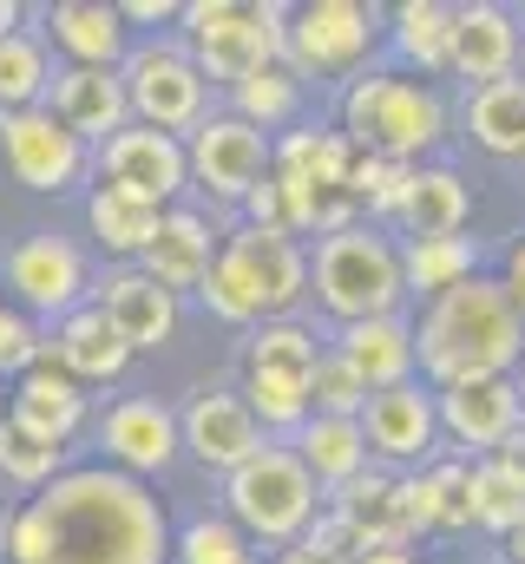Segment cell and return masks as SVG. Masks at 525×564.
Here are the masks:
<instances>
[{
	"mask_svg": "<svg viewBox=\"0 0 525 564\" xmlns=\"http://www.w3.org/2000/svg\"><path fill=\"white\" fill-rule=\"evenodd\" d=\"M362 408H368V381L335 348H322V361L309 375V414H322V421H362Z\"/></svg>",
	"mask_w": 525,
	"mask_h": 564,
	"instance_id": "41",
	"label": "cell"
},
{
	"mask_svg": "<svg viewBox=\"0 0 525 564\" xmlns=\"http://www.w3.org/2000/svg\"><path fill=\"white\" fill-rule=\"evenodd\" d=\"M93 308L119 328V341H126L131 355L164 348V341L178 335V315H184V302H178L171 289H158V282L138 270V263L113 270L106 282H93Z\"/></svg>",
	"mask_w": 525,
	"mask_h": 564,
	"instance_id": "19",
	"label": "cell"
},
{
	"mask_svg": "<svg viewBox=\"0 0 525 564\" xmlns=\"http://www.w3.org/2000/svg\"><path fill=\"white\" fill-rule=\"evenodd\" d=\"M467 217H473L467 177L447 171V164H414V191H407L400 230H407V237H460Z\"/></svg>",
	"mask_w": 525,
	"mask_h": 564,
	"instance_id": "30",
	"label": "cell"
},
{
	"mask_svg": "<svg viewBox=\"0 0 525 564\" xmlns=\"http://www.w3.org/2000/svg\"><path fill=\"white\" fill-rule=\"evenodd\" d=\"M322 499H329V512H335V519H349V525L362 532V545H368V552L414 545V539H407V525H400V473L368 466V473H355L349 486H335V492H322Z\"/></svg>",
	"mask_w": 525,
	"mask_h": 564,
	"instance_id": "27",
	"label": "cell"
},
{
	"mask_svg": "<svg viewBox=\"0 0 525 564\" xmlns=\"http://www.w3.org/2000/svg\"><path fill=\"white\" fill-rule=\"evenodd\" d=\"M40 40L66 53V66H106V73H119L131 53L119 0H53L40 13Z\"/></svg>",
	"mask_w": 525,
	"mask_h": 564,
	"instance_id": "22",
	"label": "cell"
},
{
	"mask_svg": "<svg viewBox=\"0 0 525 564\" xmlns=\"http://www.w3.org/2000/svg\"><path fill=\"white\" fill-rule=\"evenodd\" d=\"M302 552H309V558H322V564H362V558H368L362 532H355L349 519H335L329 506H322V512H315V525L302 532Z\"/></svg>",
	"mask_w": 525,
	"mask_h": 564,
	"instance_id": "42",
	"label": "cell"
},
{
	"mask_svg": "<svg viewBox=\"0 0 525 564\" xmlns=\"http://www.w3.org/2000/svg\"><path fill=\"white\" fill-rule=\"evenodd\" d=\"M315 512H322V486L309 479L289 440H262V453H250L237 473H224V519L250 545H269V552L302 545Z\"/></svg>",
	"mask_w": 525,
	"mask_h": 564,
	"instance_id": "5",
	"label": "cell"
},
{
	"mask_svg": "<svg viewBox=\"0 0 525 564\" xmlns=\"http://www.w3.org/2000/svg\"><path fill=\"white\" fill-rule=\"evenodd\" d=\"M60 473H66V446L26 433L20 421H0V479H7V486H20V492H46Z\"/></svg>",
	"mask_w": 525,
	"mask_h": 564,
	"instance_id": "40",
	"label": "cell"
},
{
	"mask_svg": "<svg viewBox=\"0 0 525 564\" xmlns=\"http://www.w3.org/2000/svg\"><path fill=\"white\" fill-rule=\"evenodd\" d=\"M362 564H420V558H414L407 545H388V552H368V558H362Z\"/></svg>",
	"mask_w": 525,
	"mask_h": 564,
	"instance_id": "47",
	"label": "cell"
},
{
	"mask_svg": "<svg viewBox=\"0 0 525 564\" xmlns=\"http://www.w3.org/2000/svg\"><path fill=\"white\" fill-rule=\"evenodd\" d=\"M400 276H407V295H447L460 282L480 276V243L460 230V237H400Z\"/></svg>",
	"mask_w": 525,
	"mask_h": 564,
	"instance_id": "31",
	"label": "cell"
},
{
	"mask_svg": "<svg viewBox=\"0 0 525 564\" xmlns=\"http://www.w3.org/2000/svg\"><path fill=\"white\" fill-rule=\"evenodd\" d=\"M99 446H106V466L126 473V479L171 473V466L184 459L178 408H164L158 394H119V401L99 414Z\"/></svg>",
	"mask_w": 525,
	"mask_h": 564,
	"instance_id": "14",
	"label": "cell"
},
{
	"mask_svg": "<svg viewBox=\"0 0 525 564\" xmlns=\"http://www.w3.org/2000/svg\"><path fill=\"white\" fill-rule=\"evenodd\" d=\"M500 282H506V295H513V308L525 315V237L506 250V270H500Z\"/></svg>",
	"mask_w": 525,
	"mask_h": 564,
	"instance_id": "45",
	"label": "cell"
},
{
	"mask_svg": "<svg viewBox=\"0 0 525 564\" xmlns=\"http://www.w3.org/2000/svg\"><path fill=\"white\" fill-rule=\"evenodd\" d=\"M178 40L197 59L211 86H244L250 73L276 66L289 46V7L276 0H184L178 7Z\"/></svg>",
	"mask_w": 525,
	"mask_h": 564,
	"instance_id": "7",
	"label": "cell"
},
{
	"mask_svg": "<svg viewBox=\"0 0 525 564\" xmlns=\"http://www.w3.org/2000/svg\"><path fill=\"white\" fill-rule=\"evenodd\" d=\"M362 433H368V453H375V459H388V466H427V459H433V440H440L433 388L400 381V388L368 394Z\"/></svg>",
	"mask_w": 525,
	"mask_h": 564,
	"instance_id": "18",
	"label": "cell"
},
{
	"mask_svg": "<svg viewBox=\"0 0 525 564\" xmlns=\"http://www.w3.org/2000/svg\"><path fill=\"white\" fill-rule=\"evenodd\" d=\"M315 361H322V341H315V328L296 322V315L257 322V328L244 335V368H257V375H296V381H309Z\"/></svg>",
	"mask_w": 525,
	"mask_h": 564,
	"instance_id": "36",
	"label": "cell"
},
{
	"mask_svg": "<svg viewBox=\"0 0 525 564\" xmlns=\"http://www.w3.org/2000/svg\"><path fill=\"white\" fill-rule=\"evenodd\" d=\"M171 564H262V552L224 512H197L171 532Z\"/></svg>",
	"mask_w": 525,
	"mask_h": 564,
	"instance_id": "38",
	"label": "cell"
},
{
	"mask_svg": "<svg viewBox=\"0 0 525 564\" xmlns=\"http://www.w3.org/2000/svg\"><path fill=\"white\" fill-rule=\"evenodd\" d=\"M46 93H53V46L40 40V26H13L0 40V119L46 106Z\"/></svg>",
	"mask_w": 525,
	"mask_h": 564,
	"instance_id": "34",
	"label": "cell"
},
{
	"mask_svg": "<svg viewBox=\"0 0 525 564\" xmlns=\"http://www.w3.org/2000/svg\"><path fill=\"white\" fill-rule=\"evenodd\" d=\"M119 20L126 26H164V20H178V0H119Z\"/></svg>",
	"mask_w": 525,
	"mask_h": 564,
	"instance_id": "44",
	"label": "cell"
},
{
	"mask_svg": "<svg viewBox=\"0 0 525 564\" xmlns=\"http://www.w3.org/2000/svg\"><path fill=\"white\" fill-rule=\"evenodd\" d=\"M40 341H46V328L33 315H20L13 302H0V381L7 375H26L40 361Z\"/></svg>",
	"mask_w": 525,
	"mask_h": 564,
	"instance_id": "43",
	"label": "cell"
},
{
	"mask_svg": "<svg viewBox=\"0 0 525 564\" xmlns=\"http://www.w3.org/2000/svg\"><path fill=\"white\" fill-rule=\"evenodd\" d=\"M500 459H506V466H519V473H525V421L513 426V433H506V446H500Z\"/></svg>",
	"mask_w": 525,
	"mask_h": 564,
	"instance_id": "46",
	"label": "cell"
},
{
	"mask_svg": "<svg viewBox=\"0 0 525 564\" xmlns=\"http://www.w3.org/2000/svg\"><path fill=\"white\" fill-rule=\"evenodd\" d=\"M217 250H224V230H211V217H197V210H164V224H158V237L144 243L138 270L184 302V295H197V282L211 276Z\"/></svg>",
	"mask_w": 525,
	"mask_h": 564,
	"instance_id": "24",
	"label": "cell"
},
{
	"mask_svg": "<svg viewBox=\"0 0 525 564\" xmlns=\"http://www.w3.org/2000/svg\"><path fill=\"white\" fill-rule=\"evenodd\" d=\"M40 361L66 368L79 388H113V381L131 368V348L119 341V328H113V322L86 302V308H73L66 322H53V328H46Z\"/></svg>",
	"mask_w": 525,
	"mask_h": 564,
	"instance_id": "23",
	"label": "cell"
},
{
	"mask_svg": "<svg viewBox=\"0 0 525 564\" xmlns=\"http://www.w3.org/2000/svg\"><path fill=\"white\" fill-rule=\"evenodd\" d=\"M467 499H473V525L493 532V539H513L525 525V473L506 466L500 453L473 459V479H467Z\"/></svg>",
	"mask_w": 525,
	"mask_h": 564,
	"instance_id": "35",
	"label": "cell"
},
{
	"mask_svg": "<svg viewBox=\"0 0 525 564\" xmlns=\"http://www.w3.org/2000/svg\"><path fill=\"white\" fill-rule=\"evenodd\" d=\"M329 348H335L362 381H368V394L414 381V368H420V355H414V322H407V315L349 322V328H335V341H329Z\"/></svg>",
	"mask_w": 525,
	"mask_h": 564,
	"instance_id": "25",
	"label": "cell"
},
{
	"mask_svg": "<svg viewBox=\"0 0 525 564\" xmlns=\"http://www.w3.org/2000/svg\"><path fill=\"white\" fill-rule=\"evenodd\" d=\"M467 132L493 158H525V79H493L467 93Z\"/></svg>",
	"mask_w": 525,
	"mask_h": 564,
	"instance_id": "33",
	"label": "cell"
},
{
	"mask_svg": "<svg viewBox=\"0 0 525 564\" xmlns=\"http://www.w3.org/2000/svg\"><path fill=\"white\" fill-rule=\"evenodd\" d=\"M506 558H513V564H525V525L513 532V539H506Z\"/></svg>",
	"mask_w": 525,
	"mask_h": 564,
	"instance_id": "50",
	"label": "cell"
},
{
	"mask_svg": "<svg viewBox=\"0 0 525 564\" xmlns=\"http://www.w3.org/2000/svg\"><path fill=\"white\" fill-rule=\"evenodd\" d=\"M513 388H519V408H525V368H519V375H513Z\"/></svg>",
	"mask_w": 525,
	"mask_h": 564,
	"instance_id": "51",
	"label": "cell"
},
{
	"mask_svg": "<svg viewBox=\"0 0 525 564\" xmlns=\"http://www.w3.org/2000/svg\"><path fill=\"white\" fill-rule=\"evenodd\" d=\"M309 295L335 315V328L349 322H375V315H400L407 302V276H400V243L375 224H349L335 237L315 243L309 257Z\"/></svg>",
	"mask_w": 525,
	"mask_h": 564,
	"instance_id": "6",
	"label": "cell"
},
{
	"mask_svg": "<svg viewBox=\"0 0 525 564\" xmlns=\"http://www.w3.org/2000/svg\"><path fill=\"white\" fill-rule=\"evenodd\" d=\"M382 20H388V46L407 66L447 73V59H453V7L447 0H394Z\"/></svg>",
	"mask_w": 525,
	"mask_h": 564,
	"instance_id": "32",
	"label": "cell"
},
{
	"mask_svg": "<svg viewBox=\"0 0 525 564\" xmlns=\"http://www.w3.org/2000/svg\"><path fill=\"white\" fill-rule=\"evenodd\" d=\"M0 171L33 191V197H66L86 171H93V144L73 139L46 106L33 112H7L0 119Z\"/></svg>",
	"mask_w": 525,
	"mask_h": 564,
	"instance_id": "11",
	"label": "cell"
},
{
	"mask_svg": "<svg viewBox=\"0 0 525 564\" xmlns=\"http://www.w3.org/2000/svg\"><path fill=\"white\" fill-rule=\"evenodd\" d=\"M296 459L309 466V479L322 486V492H335V486H349L355 473H368V433L362 421H322V414H309V421L296 426Z\"/></svg>",
	"mask_w": 525,
	"mask_h": 564,
	"instance_id": "28",
	"label": "cell"
},
{
	"mask_svg": "<svg viewBox=\"0 0 525 564\" xmlns=\"http://www.w3.org/2000/svg\"><path fill=\"white\" fill-rule=\"evenodd\" d=\"M302 295H309V250L289 230H257V224L224 230L211 276L197 282V302L231 328L282 322V315H296Z\"/></svg>",
	"mask_w": 525,
	"mask_h": 564,
	"instance_id": "3",
	"label": "cell"
},
{
	"mask_svg": "<svg viewBox=\"0 0 525 564\" xmlns=\"http://www.w3.org/2000/svg\"><path fill=\"white\" fill-rule=\"evenodd\" d=\"M519 59H525V26L513 7H500V0H460L453 7V59H447V73L467 79V93L493 86V79H513Z\"/></svg>",
	"mask_w": 525,
	"mask_h": 564,
	"instance_id": "16",
	"label": "cell"
},
{
	"mask_svg": "<svg viewBox=\"0 0 525 564\" xmlns=\"http://www.w3.org/2000/svg\"><path fill=\"white\" fill-rule=\"evenodd\" d=\"M0 421H7V388H0Z\"/></svg>",
	"mask_w": 525,
	"mask_h": 564,
	"instance_id": "52",
	"label": "cell"
},
{
	"mask_svg": "<svg viewBox=\"0 0 525 564\" xmlns=\"http://www.w3.org/2000/svg\"><path fill=\"white\" fill-rule=\"evenodd\" d=\"M231 112H237L244 126H257L262 139H269V132H282V126L302 112V79H296V66H289V59H276V66L250 73L244 86H231Z\"/></svg>",
	"mask_w": 525,
	"mask_h": 564,
	"instance_id": "37",
	"label": "cell"
},
{
	"mask_svg": "<svg viewBox=\"0 0 525 564\" xmlns=\"http://www.w3.org/2000/svg\"><path fill=\"white\" fill-rule=\"evenodd\" d=\"M7 564H171V519L144 479L66 466L46 492L0 512Z\"/></svg>",
	"mask_w": 525,
	"mask_h": 564,
	"instance_id": "1",
	"label": "cell"
},
{
	"mask_svg": "<svg viewBox=\"0 0 525 564\" xmlns=\"http://www.w3.org/2000/svg\"><path fill=\"white\" fill-rule=\"evenodd\" d=\"M46 112H53L73 139H86L99 151L106 139H119L131 126L126 79L106 73V66H60V73H53V93H46Z\"/></svg>",
	"mask_w": 525,
	"mask_h": 564,
	"instance_id": "20",
	"label": "cell"
},
{
	"mask_svg": "<svg viewBox=\"0 0 525 564\" xmlns=\"http://www.w3.org/2000/svg\"><path fill=\"white\" fill-rule=\"evenodd\" d=\"M158 224H164V210L144 204V197H131V191H119V184H93V197H86V230H93V243L106 257L138 263L144 243L158 237Z\"/></svg>",
	"mask_w": 525,
	"mask_h": 564,
	"instance_id": "29",
	"label": "cell"
},
{
	"mask_svg": "<svg viewBox=\"0 0 525 564\" xmlns=\"http://www.w3.org/2000/svg\"><path fill=\"white\" fill-rule=\"evenodd\" d=\"M269 564H322V558H309L302 545H289V552H276V558H269Z\"/></svg>",
	"mask_w": 525,
	"mask_h": 564,
	"instance_id": "49",
	"label": "cell"
},
{
	"mask_svg": "<svg viewBox=\"0 0 525 564\" xmlns=\"http://www.w3.org/2000/svg\"><path fill=\"white\" fill-rule=\"evenodd\" d=\"M99 164V184H119L131 197L158 204V210H178V197L191 191V158H184V139L171 132H151V126H126L119 139H106L93 151Z\"/></svg>",
	"mask_w": 525,
	"mask_h": 564,
	"instance_id": "13",
	"label": "cell"
},
{
	"mask_svg": "<svg viewBox=\"0 0 525 564\" xmlns=\"http://www.w3.org/2000/svg\"><path fill=\"white\" fill-rule=\"evenodd\" d=\"M126 99H131V126H151V132H197L204 112H211V79L197 73V59L184 53V40H144L131 46L126 66Z\"/></svg>",
	"mask_w": 525,
	"mask_h": 564,
	"instance_id": "9",
	"label": "cell"
},
{
	"mask_svg": "<svg viewBox=\"0 0 525 564\" xmlns=\"http://www.w3.org/2000/svg\"><path fill=\"white\" fill-rule=\"evenodd\" d=\"M178 433L204 473H237L250 453H262V426L237 388H191V401L178 408Z\"/></svg>",
	"mask_w": 525,
	"mask_h": 564,
	"instance_id": "15",
	"label": "cell"
},
{
	"mask_svg": "<svg viewBox=\"0 0 525 564\" xmlns=\"http://www.w3.org/2000/svg\"><path fill=\"white\" fill-rule=\"evenodd\" d=\"M407 191H414V164H388V158H355L349 171V197L362 210V224H400L407 210Z\"/></svg>",
	"mask_w": 525,
	"mask_h": 564,
	"instance_id": "39",
	"label": "cell"
},
{
	"mask_svg": "<svg viewBox=\"0 0 525 564\" xmlns=\"http://www.w3.org/2000/svg\"><path fill=\"white\" fill-rule=\"evenodd\" d=\"M0 282H7V302L20 315H33L40 328L66 322L73 308L93 302V263L73 237L60 230H26L20 243H7L0 257Z\"/></svg>",
	"mask_w": 525,
	"mask_h": 564,
	"instance_id": "8",
	"label": "cell"
},
{
	"mask_svg": "<svg viewBox=\"0 0 525 564\" xmlns=\"http://www.w3.org/2000/svg\"><path fill=\"white\" fill-rule=\"evenodd\" d=\"M7 421H20L26 433H40V440H53V446H66V440H79V426L93 421V394H86L66 368L33 361V368L13 375V388H7Z\"/></svg>",
	"mask_w": 525,
	"mask_h": 564,
	"instance_id": "21",
	"label": "cell"
},
{
	"mask_svg": "<svg viewBox=\"0 0 525 564\" xmlns=\"http://www.w3.org/2000/svg\"><path fill=\"white\" fill-rule=\"evenodd\" d=\"M414 355L427 388L480 381V375H513L525 361V315L513 308L500 276H473L447 295H433L414 322Z\"/></svg>",
	"mask_w": 525,
	"mask_h": 564,
	"instance_id": "2",
	"label": "cell"
},
{
	"mask_svg": "<svg viewBox=\"0 0 525 564\" xmlns=\"http://www.w3.org/2000/svg\"><path fill=\"white\" fill-rule=\"evenodd\" d=\"M355 158L362 151L342 139V126H302V132H282L269 144V177L309 184V191H349Z\"/></svg>",
	"mask_w": 525,
	"mask_h": 564,
	"instance_id": "26",
	"label": "cell"
},
{
	"mask_svg": "<svg viewBox=\"0 0 525 564\" xmlns=\"http://www.w3.org/2000/svg\"><path fill=\"white\" fill-rule=\"evenodd\" d=\"M382 7L368 0H309L289 7V46L282 59L296 66V79H355L382 40Z\"/></svg>",
	"mask_w": 525,
	"mask_h": 564,
	"instance_id": "10",
	"label": "cell"
},
{
	"mask_svg": "<svg viewBox=\"0 0 525 564\" xmlns=\"http://www.w3.org/2000/svg\"><path fill=\"white\" fill-rule=\"evenodd\" d=\"M453 132V112L440 99V86L407 79V73H355L342 86V139L362 158H388V164H420L427 151H440Z\"/></svg>",
	"mask_w": 525,
	"mask_h": 564,
	"instance_id": "4",
	"label": "cell"
},
{
	"mask_svg": "<svg viewBox=\"0 0 525 564\" xmlns=\"http://www.w3.org/2000/svg\"><path fill=\"white\" fill-rule=\"evenodd\" d=\"M519 79H525V59H519Z\"/></svg>",
	"mask_w": 525,
	"mask_h": 564,
	"instance_id": "53",
	"label": "cell"
},
{
	"mask_svg": "<svg viewBox=\"0 0 525 564\" xmlns=\"http://www.w3.org/2000/svg\"><path fill=\"white\" fill-rule=\"evenodd\" d=\"M13 26H20V7H13V0H0V40H7Z\"/></svg>",
	"mask_w": 525,
	"mask_h": 564,
	"instance_id": "48",
	"label": "cell"
},
{
	"mask_svg": "<svg viewBox=\"0 0 525 564\" xmlns=\"http://www.w3.org/2000/svg\"><path fill=\"white\" fill-rule=\"evenodd\" d=\"M184 158H191V184L224 204H244L269 177V139L237 112H204V126L184 132Z\"/></svg>",
	"mask_w": 525,
	"mask_h": 564,
	"instance_id": "12",
	"label": "cell"
},
{
	"mask_svg": "<svg viewBox=\"0 0 525 564\" xmlns=\"http://www.w3.org/2000/svg\"><path fill=\"white\" fill-rule=\"evenodd\" d=\"M433 414H440V433H447L453 446H467L473 459L500 453V446H506V433L525 421L513 375H480V381L433 388Z\"/></svg>",
	"mask_w": 525,
	"mask_h": 564,
	"instance_id": "17",
	"label": "cell"
}]
</instances>
